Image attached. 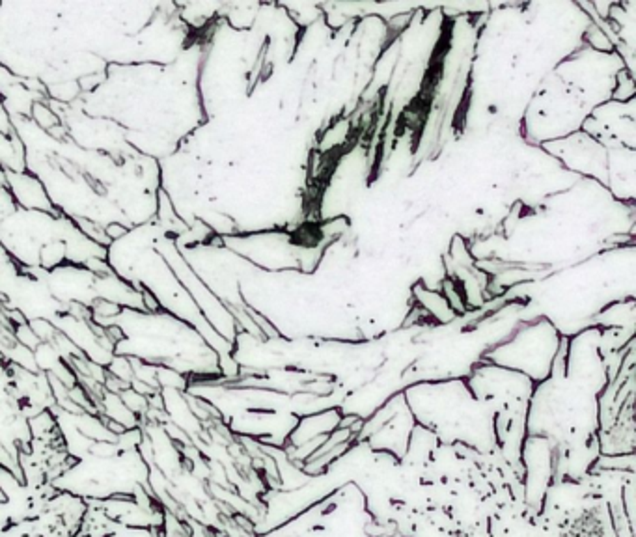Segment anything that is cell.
I'll list each match as a JSON object with an SVG mask.
<instances>
[{
    "instance_id": "obj_1",
    "label": "cell",
    "mask_w": 636,
    "mask_h": 537,
    "mask_svg": "<svg viewBox=\"0 0 636 537\" xmlns=\"http://www.w3.org/2000/svg\"><path fill=\"white\" fill-rule=\"evenodd\" d=\"M562 338L549 319L539 317L517 328L508 339L489 347L484 360L519 371L537 385L550 375Z\"/></svg>"
},
{
    "instance_id": "obj_2",
    "label": "cell",
    "mask_w": 636,
    "mask_h": 537,
    "mask_svg": "<svg viewBox=\"0 0 636 537\" xmlns=\"http://www.w3.org/2000/svg\"><path fill=\"white\" fill-rule=\"evenodd\" d=\"M545 150L577 175L584 179H596L607 187L608 150L588 133L577 131L566 138L545 144Z\"/></svg>"
},
{
    "instance_id": "obj_3",
    "label": "cell",
    "mask_w": 636,
    "mask_h": 537,
    "mask_svg": "<svg viewBox=\"0 0 636 537\" xmlns=\"http://www.w3.org/2000/svg\"><path fill=\"white\" fill-rule=\"evenodd\" d=\"M106 374L111 375V377H116V379H120L125 385H131V380H133V366H131L129 356H112L111 362L106 364Z\"/></svg>"
},
{
    "instance_id": "obj_4",
    "label": "cell",
    "mask_w": 636,
    "mask_h": 537,
    "mask_svg": "<svg viewBox=\"0 0 636 537\" xmlns=\"http://www.w3.org/2000/svg\"><path fill=\"white\" fill-rule=\"evenodd\" d=\"M120 397H122L123 405H125L134 416H138L141 420L144 418V415L148 412V397H144L142 394H138V392H134L131 386L125 388V390L120 394Z\"/></svg>"
}]
</instances>
